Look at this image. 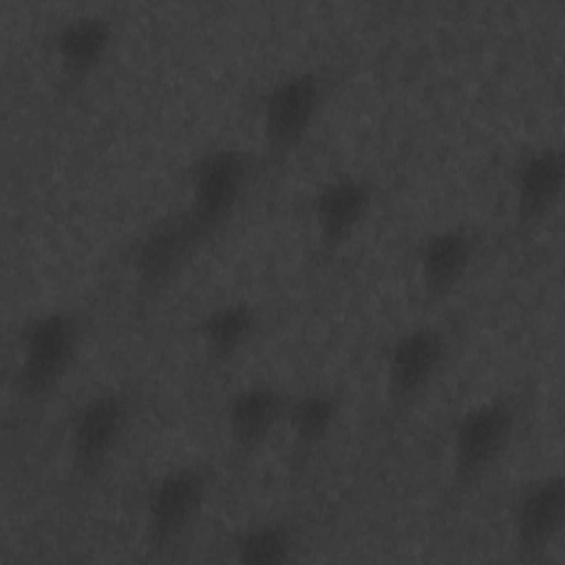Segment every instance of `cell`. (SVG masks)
Returning <instances> with one entry per match:
<instances>
[{"label": "cell", "instance_id": "9c48e42d", "mask_svg": "<svg viewBox=\"0 0 565 565\" xmlns=\"http://www.w3.org/2000/svg\"><path fill=\"white\" fill-rule=\"evenodd\" d=\"M565 525V479L547 470L527 479L510 508L512 545L521 561H541L561 539Z\"/></svg>", "mask_w": 565, "mask_h": 565}, {"label": "cell", "instance_id": "ba28073f", "mask_svg": "<svg viewBox=\"0 0 565 565\" xmlns=\"http://www.w3.org/2000/svg\"><path fill=\"white\" fill-rule=\"evenodd\" d=\"M375 205V185L358 172H335L322 179L309 199L316 245L335 254L362 230Z\"/></svg>", "mask_w": 565, "mask_h": 565}, {"label": "cell", "instance_id": "5bb4252c", "mask_svg": "<svg viewBox=\"0 0 565 565\" xmlns=\"http://www.w3.org/2000/svg\"><path fill=\"white\" fill-rule=\"evenodd\" d=\"M289 393L274 382L254 380L236 386L223 404L227 441L243 455L260 450L285 424Z\"/></svg>", "mask_w": 565, "mask_h": 565}, {"label": "cell", "instance_id": "8992f818", "mask_svg": "<svg viewBox=\"0 0 565 565\" xmlns=\"http://www.w3.org/2000/svg\"><path fill=\"white\" fill-rule=\"evenodd\" d=\"M135 417L128 388L104 386L79 399L66 424V459L79 479L102 475L119 452Z\"/></svg>", "mask_w": 565, "mask_h": 565}, {"label": "cell", "instance_id": "2e32d148", "mask_svg": "<svg viewBox=\"0 0 565 565\" xmlns=\"http://www.w3.org/2000/svg\"><path fill=\"white\" fill-rule=\"evenodd\" d=\"M342 413V399L331 388H305L289 393L282 428L289 435L294 459H307L333 435Z\"/></svg>", "mask_w": 565, "mask_h": 565}, {"label": "cell", "instance_id": "30bf717a", "mask_svg": "<svg viewBox=\"0 0 565 565\" xmlns=\"http://www.w3.org/2000/svg\"><path fill=\"white\" fill-rule=\"evenodd\" d=\"M565 188V154L558 143L541 141L521 150L510 170L512 214L521 230L550 218Z\"/></svg>", "mask_w": 565, "mask_h": 565}, {"label": "cell", "instance_id": "7c38bea8", "mask_svg": "<svg viewBox=\"0 0 565 565\" xmlns=\"http://www.w3.org/2000/svg\"><path fill=\"white\" fill-rule=\"evenodd\" d=\"M117 29L102 11H79L55 24L49 38V53L60 79L66 86L88 82L108 60Z\"/></svg>", "mask_w": 565, "mask_h": 565}, {"label": "cell", "instance_id": "52a82bcc", "mask_svg": "<svg viewBox=\"0 0 565 565\" xmlns=\"http://www.w3.org/2000/svg\"><path fill=\"white\" fill-rule=\"evenodd\" d=\"M450 353L446 331L435 322H415L399 329L384 349L382 375L386 402L404 413L415 406L441 375Z\"/></svg>", "mask_w": 565, "mask_h": 565}, {"label": "cell", "instance_id": "5b68a950", "mask_svg": "<svg viewBox=\"0 0 565 565\" xmlns=\"http://www.w3.org/2000/svg\"><path fill=\"white\" fill-rule=\"evenodd\" d=\"M331 93V77L320 66H298L274 77L258 102L265 154L280 161L294 154L316 128Z\"/></svg>", "mask_w": 565, "mask_h": 565}, {"label": "cell", "instance_id": "4fadbf2b", "mask_svg": "<svg viewBox=\"0 0 565 565\" xmlns=\"http://www.w3.org/2000/svg\"><path fill=\"white\" fill-rule=\"evenodd\" d=\"M479 258V236L463 223H444L428 230L415 247V274L424 296H450L472 271Z\"/></svg>", "mask_w": 565, "mask_h": 565}, {"label": "cell", "instance_id": "7a4b0ae2", "mask_svg": "<svg viewBox=\"0 0 565 565\" xmlns=\"http://www.w3.org/2000/svg\"><path fill=\"white\" fill-rule=\"evenodd\" d=\"M521 419L512 393L481 397L461 408L450 422L448 472L455 490H468L490 475L510 450Z\"/></svg>", "mask_w": 565, "mask_h": 565}, {"label": "cell", "instance_id": "8fae6325", "mask_svg": "<svg viewBox=\"0 0 565 565\" xmlns=\"http://www.w3.org/2000/svg\"><path fill=\"white\" fill-rule=\"evenodd\" d=\"M201 245L203 241L179 210L154 221L141 230L128 249V265L137 287L146 294L163 289L181 274Z\"/></svg>", "mask_w": 565, "mask_h": 565}, {"label": "cell", "instance_id": "e0dca14e", "mask_svg": "<svg viewBox=\"0 0 565 565\" xmlns=\"http://www.w3.org/2000/svg\"><path fill=\"white\" fill-rule=\"evenodd\" d=\"M230 556L243 565H280L296 558L300 536L287 519L247 523L230 539Z\"/></svg>", "mask_w": 565, "mask_h": 565}, {"label": "cell", "instance_id": "277c9868", "mask_svg": "<svg viewBox=\"0 0 565 565\" xmlns=\"http://www.w3.org/2000/svg\"><path fill=\"white\" fill-rule=\"evenodd\" d=\"M214 472L203 461H179L163 468L143 492L141 534L152 556L174 552L196 527L210 501Z\"/></svg>", "mask_w": 565, "mask_h": 565}, {"label": "cell", "instance_id": "3957f363", "mask_svg": "<svg viewBox=\"0 0 565 565\" xmlns=\"http://www.w3.org/2000/svg\"><path fill=\"white\" fill-rule=\"evenodd\" d=\"M258 157L241 146L218 143L203 150L188 170L183 218L205 243L243 205L256 179Z\"/></svg>", "mask_w": 565, "mask_h": 565}, {"label": "cell", "instance_id": "9a60e30c", "mask_svg": "<svg viewBox=\"0 0 565 565\" xmlns=\"http://www.w3.org/2000/svg\"><path fill=\"white\" fill-rule=\"evenodd\" d=\"M260 313L249 300H223L207 307L194 324V335L214 364L238 358L256 338Z\"/></svg>", "mask_w": 565, "mask_h": 565}, {"label": "cell", "instance_id": "6da1fadb", "mask_svg": "<svg viewBox=\"0 0 565 565\" xmlns=\"http://www.w3.org/2000/svg\"><path fill=\"white\" fill-rule=\"evenodd\" d=\"M84 331V316L73 307H46L31 313L15 333V393L29 402L51 397L79 358Z\"/></svg>", "mask_w": 565, "mask_h": 565}]
</instances>
